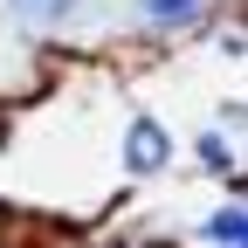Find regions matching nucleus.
<instances>
[{
	"instance_id": "f257e3e1",
	"label": "nucleus",
	"mask_w": 248,
	"mask_h": 248,
	"mask_svg": "<svg viewBox=\"0 0 248 248\" xmlns=\"http://www.w3.org/2000/svg\"><path fill=\"white\" fill-rule=\"evenodd\" d=\"M166 159H172L166 124L159 117H131V131H124V166H131V172H159Z\"/></svg>"
},
{
	"instance_id": "f03ea898",
	"label": "nucleus",
	"mask_w": 248,
	"mask_h": 248,
	"mask_svg": "<svg viewBox=\"0 0 248 248\" xmlns=\"http://www.w3.org/2000/svg\"><path fill=\"white\" fill-rule=\"evenodd\" d=\"M0 7H7V14H21L28 28H62V21L76 14V0H0Z\"/></svg>"
},
{
	"instance_id": "7ed1b4c3",
	"label": "nucleus",
	"mask_w": 248,
	"mask_h": 248,
	"mask_svg": "<svg viewBox=\"0 0 248 248\" xmlns=\"http://www.w3.org/2000/svg\"><path fill=\"white\" fill-rule=\"evenodd\" d=\"M214 248H248V214L241 207H221V214H207V228H200Z\"/></svg>"
},
{
	"instance_id": "20e7f679",
	"label": "nucleus",
	"mask_w": 248,
	"mask_h": 248,
	"mask_svg": "<svg viewBox=\"0 0 248 248\" xmlns=\"http://www.w3.org/2000/svg\"><path fill=\"white\" fill-rule=\"evenodd\" d=\"M138 14L152 28H193L200 21V0H138Z\"/></svg>"
},
{
	"instance_id": "39448f33",
	"label": "nucleus",
	"mask_w": 248,
	"mask_h": 248,
	"mask_svg": "<svg viewBox=\"0 0 248 248\" xmlns=\"http://www.w3.org/2000/svg\"><path fill=\"white\" fill-rule=\"evenodd\" d=\"M200 166L221 172V166H234V159H228V145H221V138H200Z\"/></svg>"
}]
</instances>
